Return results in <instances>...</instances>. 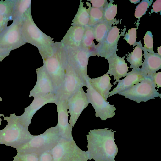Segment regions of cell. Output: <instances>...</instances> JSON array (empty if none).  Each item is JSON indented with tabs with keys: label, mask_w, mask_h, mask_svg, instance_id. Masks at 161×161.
<instances>
[{
	"label": "cell",
	"mask_w": 161,
	"mask_h": 161,
	"mask_svg": "<svg viewBox=\"0 0 161 161\" xmlns=\"http://www.w3.org/2000/svg\"><path fill=\"white\" fill-rule=\"evenodd\" d=\"M108 128L90 130L86 137L87 151L91 159L94 161H115L118 148L115 142L114 133Z\"/></svg>",
	"instance_id": "cell-1"
},
{
	"label": "cell",
	"mask_w": 161,
	"mask_h": 161,
	"mask_svg": "<svg viewBox=\"0 0 161 161\" xmlns=\"http://www.w3.org/2000/svg\"><path fill=\"white\" fill-rule=\"evenodd\" d=\"M21 31L25 42L36 47L42 59L50 55L53 52L57 42L42 32L34 22L31 8L24 14L22 19Z\"/></svg>",
	"instance_id": "cell-2"
},
{
	"label": "cell",
	"mask_w": 161,
	"mask_h": 161,
	"mask_svg": "<svg viewBox=\"0 0 161 161\" xmlns=\"http://www.w3.org/2000/svg\"><path fill=\"white\" fill-rule=\"evenodd\" d=\"M3 116L7 124L0 130V144L17 148L34 136L29 132L28 127L21 123L15 113L11 114L9 117L4 115Z\"/></svg>",
	"instance_id": "cell-3"
},
{
	"label": "cell",
	"mask_w": 161,
	"mask_h": 161,
	"mask_svg": "<svg viewBox=\"0 0 161 161\" xmlns=\"http://www.w3.org/2000/svg\"><path fill=\"white\" fill-rule=\"evenodd\" d=\"M42 59L43 66L51 78L56 93L61 86L65 75L68 61L65 47L57 42L52 53Z\"/></svg>",
	"instance_id": "cell-4"
},
{
	"label": "cell",
	"mask_w": 161,
	"mask_h": 161,
	"mask_svg": "<svg viewBox=\"0 0 161 161\" xmlns=\"http://www.w3.org/2000/svg\"><path fill=\"white\" fill-rule=\"evenodd\" d=\"M50 151L53 161H87L90 160L88 152L80 149L73 138L61 137Z\"/></svg>",
	"instance_id": "cell-5"
},
{
	"label": "cell",
	"mask_w": 161,
	"mask_h": 161,
	"mask_svg": "<svg viewBox=\"0 0 161 161\" xmlns=\"http://www.w3.org/2000/svg\"><path fill=\"white\" fill-rule=\"evenodd\" d=\"M61 137L58 127H51L42 134L34 136L29 141L16 149L18 152H40L50 150Z\"/></svg>",
	"instance_id": "cell-6"
},
{
	"label": "cell",
	"mask_w": 161,
	"mask_h": 161,
	"mask_svg": "<svg viewBox=\"0 0 161 161\" xmlns=\"http://www.w3.org/2000/svg\"><path fill=\"white\" fill-rule=\"evenodd\" d=\"M138 103L146 102L155 98L161 97V94L150 78L147 77L131 87L118 93Z\"/></svg>",
	"instance_id": "cell-7"
},
{
	"label": "cell",
	"mask_w": 161,
	"mask_h": 161,
	"mask_svg": "<svg viewBox=\"0 0 161 161\" xmlns=\"http://www.w3.org/2000/svg\"><path fill=\"white\" fill-rule=\"evenodd\" d=\"M86 80L80 77L68 63L64 80L56 93L58 100H67L80 88L86 87Z\"/></svg>",
	"instance_id": "cell-8"
},
{
	"label": "cell",
	"mask_w": 161,
	"mask_h": 161,
	"mask_svg": "<svg viewBox=\"0 0 161 161\" xmlns=\"http://www.w3.org/2000/svg\"><path fill=\"white\" fill-rule=\"evenodd\" d=\"M22 17L14 19L11 25L0 34V49L12 51L25 44L21 33Z\"/></svg>",
	"instance_id": "cell-9"
},
{
	"label": "cell",
	"mask_w": 161,
	"mask_h": 161,
	"mask_svg": "<svg viewBox=\"0 0 161 161\" xmlns=\"http://www.w3.org/2000/svg\"><path fill=\"white\" fill-rule=\"evenodd\" d=\"M86 79L87 88L86 94L89 103L92 105L97 117H99L102 120H106L108 118H112L115 114L116 111L114 104L109 103L92 87L89 82L88 78Z\"/></svg>",
	"instance_id": "cell-10"
},
{
	"label": "cell",
	"mask_w": 161,
	"mask_h": 161,
	"mask_svg": "<svg viewBox=\"0 0 161 161\" xmlns=\"http://www.w3.org/2000/svg\"><path fill=\"white\" fill-rule=\"evenodd\" d=\"M65 48L68 63L80 77L86 80L89 77L87 69L91 53L81 47Z\"/></svg>",
	"instance_id": "cell-11"
},
{
	"label": "cell",
	"mask_w": 161,
	"mask_h": 161,
	"mask_svg": "<svg viewBox=\"0 0 161 161\" xmlns=\"http://www.w3.org/2000/svg\"><path fill=\"white\" fill-rule=\"evenodd\" d=\"M120 32L116 26H112L105 38L99 45H96L93 56H98L107 58L118 50V42L124 33Z\"/></svg>",
	"instance_id": "cell-12"
},
{
	"label": "cell",
	"mask_w": 161,
	"mask_h": 161,
	"mask_svg": "<svg viewBox=\"0 0 161 161\" xmlns=\"http://www.w3.org/2000/svg\"><path fill=\"white\" fill-rule=\"evenodd\" d=\"M68 112L70 114V126L72 128L82 111L88 106V98L82 87L80 88L67 100Z\"/></svg>",
	"instance_id": "cell-13"
},
{
	"label": "cell",
	"mask_w": 161,
	"mask_h": 161,
	"mask_svg": "<svg viewBox=\"0 0 161 161\" xmlns=\"http://www.w3.org/2000/svg\"><path fill=\"white\" fill-rule=\"evenodd\" d=\"M34 98L31 103L24 108L23 114L18 116L21 123L28 127L31 123L34 115L38 110L47 104L50 103L55 104L58 101L55 93L49 94Z\"/></svg>",
	"instance_id": "cell-14"
},
{
	"label": "cell",
	"mask_w": 161,
	"mask_h": 161,
	"mask_svg": "<svg viewBox=\"0 0 161 161\" xmlns=\"http://www.w3.org/2000/svg\"><path fill=\"white\" fill-rule=\"evenodd\" d=\"M37 80L35 85L30 91L29 97H34L51 93H56L53 82L42 66L36 70Z\"/></svg>",
	"instance_id": "cell-15"
},
{
	"label": "cell",
	"mask_w": 161,
	"mask_h": 161,
	"mask_svg": "<svg viewBox=\"0 0 161 161\" xmlns=\"http://www.w3.org/2000/svg\"><path fill=\"white\" fill-rule=\"evenodd\" d=\"M57 106L58 114V123L56 126L58 128L62 138L69 139L73 138L72 129L68 121L69 116L67 100H58L55 103Z\"/></svg>",
	"instance_id": "cell-16"
},
{
	"label": "cell",
	"mask_w": 161,
	"mask_h": 161,
	"mask_svg": "<svg viewBox=\"0 0 161 161\" xmlns=\"http://www.w3.org/2000/svg\"><path fill=\"white\" fill-rule=\"evenodd\" d=\"M125 56L120 57L115 53L106 59L109 64V68L106 73L114 76L115 81V85L120 78L125 77L128 71L129 67L124 60Z\"/></svg>",
	"instance_id": "cell-17"
},
{
	"label": "cell",
	"mask_w": 161,
	"mask_h": 161,
	"mask_svg": "<svg viewBox=\"0 0 161 161\" xmlns=\"http://www.w3.org/2000/svg\"><path fill=\"white\" fill-rule=\"evenodd\" d=\"M144 59L141 65V70L146 77L151 78L156 72L161 68V56L158 53H149L145 50L143 47Z\"/></svg>",
	"instance_id": "cell-18"
},
{
	"label": "cell",
	"mask_w": 161,
	"mask_h": 161,
	"mask_svg": "<svg viewBox=\"0 0 161 161\" xmlns=\"http://www.w3.org/2000/svg\"><path fill=\"white\" fill-rule=\"evenodd\" d=\"M145 78L141 72V68L132 69L130 72L127 73L125 78L119 81L116 86L110 92L108 97L131 87Z\"/></svg>",
	"instance_id": "cell-19"
},
{
	"label": "cell",
	"mask_w": 161,
	"mask_h": 161,
	"mask_svg": "<svg viewBox=\"0 0 161 161\" xmlns=\"http://www.w3.org/2000/svg\"><path fill=\"white\" fill-rule=\"evenodd\" d=\"M85 29L83 26H71L60 42L66 47H80Z\"/></svg>",
	"instance_id": "cell-20"
},
{
	"label": "cell",
	"mask_w": 161,
	"mask_h": 161,
	"mask_svg": "<svg viewBox=\"0 0 161 161\" xmlns=\"http://www.w3.org/2000/svg\"><path fill=\"white\" fill-rule=\"evenodd\" d=\"M110 76L107 73L97 78H88L93 88L107 100L109 95L110 91L113 85L111 83Z\"/></svg>",
	"instance_id": "cell-21"
},
{
	"label": "cell",
	"mask_w": 161,
	"mask_h": 161,
	"mask_svg": "<svg viewBox=\"0 0 161 161\" xmlns=\"http://www.w3.org/2000/svg\"><path fill=\"white\" fill-rule=\"evenodd\" d=\"M115 24L104 19L92 27L94 39L98 42L97 45L102 43L107 36L112 25Z\"/></svg>",
	"instance_id": "cell-22"
},
{
	"label": "cell",
	"mask_w": 161,
	"mask_h": 161,
	"mask_svg": "<svg viewBox=\"0 0 161 161\" xmlns=\"http://www.w3.org/2000/svg\"><path fill=\"white\" fill-rule=\"evenodd\" d=\"M89 20V10L84 7L83 2L80 0L77 12L72 21V26L85 27L88 25Z\"/></svg>",
	"instance_id": "cell-23"
},
{
	"label": "cell",
	"mask_w": 161,
	"mask_h": 161,
	"mask_svg": "<svg viewBox=\"0 0 161 161\" xmlns=\"http://www.w3.org/2000/svg\"><path fill=\"white\" fill-rule=\"evenodd\" d=\"M85 29L80 46L89 52L93 56L96 45L94 43V36L93 28L88 25L85 27Z\"/></svg>",
	"instance_id": "cell-24"
},
{
	"label": "cell",
	"mask_w": 161,
	"mask_h": 161,
	"mask_svg": "<svg viewBox=\"0 0 161 161\" xmlns=\"http://www.w3.org/2000/svg\"><path fill=\"white\" fill-rule=\"evenodd\" d=\"M142 47L140 41L137 42L136 46L132 52L127 55V59L130 64V68L131 69H136L142 65Z\"/></svg>",
	"instance_id": "cell-25"
},
{
	"label": "cell",
	"mask_w": 161,
	"mask_h": 161,
	"mask_svg": "<svg viewBox=\"0 0 161 161\" xmlns=\"http://www.w3.org/2000/svg\"><path fill=\"white\" fill-rule=\"evenodd\" d=\"M87 5L88 6L89 14V20L88 25L93 27L98 23L104 19V12L105 9H100L91 6L88 2Z\"/></svg>",
	"instance_id": "cell-26"
},
{
	"label": "cell",
	"mask_w": 161,
	"mask_h": 161,
	"mask_svg": "<svg viewBox=\"0 0 161 161\" xmlns=\"http://www.w3.org/2000/svg\"><path fill=\"white\" fill-rule=\"evenodd\" d=\"M31 0H16L12 16L14 18L22 17L24 14L31 8Z\"/></svg>",
	"instance_id": "cell-27"
},
{
	"label": "cell",
	"mask_w": 161,
	"mask_h": 161,
	"mask_svg": "<svg viewBox=\"0 0 161 161\" xmlns=\"http://www.w3.org/2000/svg\"><path fill=\"white\" fill-rule=\"evenodd\" d=\"M39 152L26 151L18 152L13 161H39Z\"/></svg>",
	"instance_id": "cell-28"
},
{
	"label": "cell",
	"mask_w": 161,
	"mask_h": 161,
	"mask_svg": "<svg viewBox=\"0 0 161 161\" xmlns=\"http://www.w3.org/2000/svg\"><path fill=\"white\" fill-rule=\"evenodd\" d=\"M113 1H111L106 7L104 12V19L106 21L114 23H116L115 20L117 11V5L113 4Z\"/></svg>",
	"instance_id": "cell-29"
},
{
	"label": "cell",
	"mask_w": 161,
	"mask_h": 161,
	"mask_svg": "<svg viewBox=\"0 0 161 161\" xmlns=\"http://www.w3.org/2000/svg\"><path fill=\"white\" fill-rule=\"evenodd\" d=\"M16 0H5L0 1V15H6L12 18Z\"/></svg>",
	"instance_id": "cell-30"
},
{
	"label": "cell",
	"mask_w": 161,
	"mask_h": 161,
	"mask_svg": "<svg viewBox=\"0 0 161 161\" xmlns=\"http://www.w3.org/2000/svg\"><path fill=\"white\" fill-rule=\"evenodd\" d=\"M152 1L142 0L136 7L134 15L137 18L140 19L145 14L147 8L151 4Z\"/></svg>",
	"instance_id": "cell-31"
},
{
	"label": "cell",
	"mask_w": 161,
	"mask_h": 161,
	"mask_svg": "<svg viewBox=\"0 0 161 161\" xmlns=\"http://www.w3.org/2000/svg\"><path fill=\"white\" fill-rule=\"evenodd\" d=\"M144 46L143 48L149 53L153 52V36L151 31H147L143 38Z\"/></svg>",
	"instance_id": "cell-32"
},
{
	"label": "cell",
	"mask_w": 161,
	"mask_h": 161,
	"mask_svg": "<svg viewBox=\"0 0 161 161\" xmlns=\"http://www.w3.org/2000/svg\"><path fill=\"white\" fill-rule=\"evenodd\" d=\"M136 28H133L129 29L125 35L124 39L130 45H136L137 44L136 42Z\"/></svg>",
	"instance_id": "cell-33"
},
{
	"label": "cell",
	"mask_w": 161,
	"mask_h": 161,
	"mask_svg": "<svg viewBox=\"0 0 161 161\" xmlns=\"http://www.w3.org/2000/svg\"><path fill=\"white\" fill-rule=\"evenodd\" d=\"M12 18L10 16L0 15V34L4 31L7 27L8 21Z\"/></svg>",
	"instance_id": "cell-34"
},
{
	"label": "cell",
	"mask_w": 161,
	"mask_h": 161,
	"mask_svg": "<svg viewBox=\"0 0 161 161\" xmlns=\"http://www.w3.org/2000/svg\"><path fill=\"white\" fill-rule=\"evenodd\" d=\"M39 161H53L50 150L39 152Z\"/></svg>",
	"instance_id": "cell-35"
},
{
	"label": "cell",
	"mask_w": 161,
	"mask_h": 161,
	"mask_svg": "<svg viewBox=\"0 0 161 161\" xmlns=\"http://www.w3.org/2000/svg\"><path fill=\"white\" fill-rule=\"evenodd\" d=\"M92 5V7L100 9H105L108 4L107 0H89Z\"/></svg>",
	"instance_id": "cell-36"
},
{
	"label": "cell",
	"mask_w": 161,
	"mask_h": 161,
	"mask_svg": "<svg viewBox=\"0 0 161 161\" xmlns=\"http://www.w3.org/2000/svg\"><path fill=\"white\" fill-rule=\"evenodd\" d=\"M151 79L156 88H159L161 87V72H158L154 74Z\"/></svg>",
	"instance_id": "cell-37"
},
{
	"label": "cell",
	"mask_w": 161,
	"mask_h": 161,
	"mask_svg": "<svg viewBox=\"0 0 161 161\" xmlns=\"http://www.w3.org/2000/svg\"><path fill=\"white\" fill-rule=\"evenodd\" d=\"M11 50L0 49V62L2 61L7 56L9 55Z\"/></svg>",
	"instance_id": "cell-38"
},
{
	"label": "cell",
	"mask_w": 161,
	"mask_h": 161,
	"mask_svg": "<svg viewBox=\"0 0 161 161\" xmlns=\"http://www.w3.org/2000/svg\"><path fill=\"white\" fill-rule=\"evenodd\" d=\"M153 10L155 12H160L161 10V1L160 0L156 1L152 6Z\"/></svg>",
	"instance_id": "cell-39"
},
{
	"label": "cell",
	"mask_w": 161,
	"mask_h": 161,
	"mask_svg": "<svg viewBox=\"0 0 161 161\" xmlns=\"http://www.w3.org/2000/svg\"><path fill=\"white\" fill-rule=\"evenodd\" d=\"M2 101V99L0 97V101L1 102V101ZM3 114H2L0 113V126L1 125V122H2V120L1 119V116H3Z\"/></svg>",
	"instance_id": "cell-40"
},
{
	"label": "cell",
	"mask_w": 161,
	"mask_h": 161,
	"mask_svg": "<svg viewBox=\"0 0 161 161\" xmlns=\"http://www.w3.org/2000/svg\"><path fill=\"white\" fill-rule=\"evenodd\" d=\"M158 53L161 56V46L159 47H158Z\"/></svg>",
	"instance_id": "cell-41"
},
{
	"label": "cell",
	"mask_w": 161,
	"mask_h": 161,
	"mask_svg": "<svg viewBox=\"0 0 161 161\" xmlns=\"http://www.w3.org/2000/svg\"><path fill=\"white\" fill-rule=\"evenodd\" d=\"M130 1H131L132 3H137V2H139L140 1V0H131Z\"/></svg>",
	"instance_id": "cell-42"
}]
</instances>
